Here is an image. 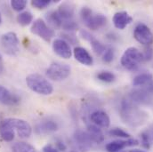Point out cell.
<instances>
[{
  "label": "cell",
  "mask_w": 153,
  "mask_h": 152,
  "mask_svg": "<svg viewBox=\"0 0 153 152\" xmlns=\"http://www.w3.org/2000/svg\"><path fill=\"white\" fill-rule=\"evenodd\" d=\"M119 113L124 123L134 127L142 125L148 118L147 113L140 110L138 106L128 98L121 102Z\"/></svg>",
  "instance_id": "6da1fadb"
},
{
  "label": "cell",
  "mask_w": 153,
  "mask_h": 152,
  "mask_svg": "<svg viewBox=\"0 0 153 152\" xmlns=\"http://www.w3.org/2000/svg\"><path fill=\"white\" fill-rule=\"evenodd\" d=\"M26 83L31 91L41 95H50L53 91V85L40 74L29 75L26 77Z\"/></svg>",
  "instance_id": "7a4b0ae2"
},
{
  "label": "cell",
  "mask_w": 153,
  "mask_h": 152,
  "mask_svg": "<svg viewBox=\"0 0 153 152\" xmlns=\"http://www.w3.org/2000/svg\"><path fill=\"white\" fill-rule=\"evenodd\" d=\"M120 62L121 65L125 69L128 70H134L143 62V54L137 48L129 47L124 52Z\"/></svg>",
  "instance_id": "3957f363"
},
{
  "label": "cell",
  "mask_w": 153,
  "mask_h": 152,
  "mask_svg": "<svg viewBox=\"0 0 153 152\" xmlns=\"http://www.w3.org/2000/svg\"><path fill=\"white\" fill-rule=\"evenodd\" d=\"M71 71V66L62 62H53L46 70V76L53 81H62L70 76Z\"/></svg>",
  "instance_id": "277c9868"
},
{
  "label": "cell",
  "mask_w": 153,
  "mask_h": 152,
  "mask_svg": "<svg viewBox=\"0 0 153 152\" xmlns=\"http://www.w3.org/2000/svg\"><path fill=\"white\" fill-rule=\"evenodd\" d=\"M1 45L3 50L8 55H16L20 52V44L17 35L14 32H7L1 38Z\"/></svg>",
  "instance_id": "5b68a950"
},
{
  "label": "cell",
  "mask_w": 153,
  "mask_h": 152,
  "mask_svg": "<svg viewBox=\"0 0 153 152\" xmlns=\"http://www.w3.org/2000/svg\"><path fill=\"white\" fill-rule=\"evenodd\" d=\"M31 33L34 35H37L39 38H41L43 40L46 42H50L53 37L54 36V31L52 28H50L43 20L37 19L30 28Z\"/></svg>",
  "instance_id": "8992f818"
},
{
  "label": "cell",
  "mask_w": 153,
  "mask_h": 152,
  "mask_svg": "<svg viewBox=\"0 0 153 152\" xmlns=\"http://www.w3.org/2000/svg\"><path fill=\"white\" fill-rule=\"evenodd\" d=\"M128 99L135 103L136 105L144 104L148 105L152 103L153 101V94L151 93L145 87H142L139 89H134L130 92L128 95Z\"/></svg>",
  "instance_id": "52a82bcc"
},
{
  "label": "cell",
  "mask_w": 153,
  "mask_h": 152,
  "mask_svg": "<svg viewBox=\"0 0 153 152\" xmlns=\"http://www.w3.org/2000/svg\"><path fill=\"white\" fill-rule=\"evenodd\" d=\"M134 38L140 44L144 45H151L153 43V34L149 27L143 23L136 25L134 30Z\"/></svg>",
  "instance_id": "ba28073f"
},
{
  "label": "cell",
  "mask_w": 153,
  "mask_h": 152,
  "mask_svg": "<svg viewBox=\"0 0 153 152\" xmlns=\"http://www.w3.org/2000/svg\"><path fill=\"white\" fill-rule=\"evenodd\" d=\"M74 142L77 149L81 152H87L93 147V141L86 132L82 130H76L74 133Z\"/></svg>",
  "instance_id": "9c48e42d"
},
{
  "label": "cell",
  "mask_w": 153,
  "mask_h": 152,
  "mask_svg": "<svg viewBox=\"0 0 153 152\" xmlns=\"http://www.w3.org/2000/svg\"><path fill=\"white\" fill-rule=\"evenodd\" d=\"M11 123L14 131L17 132V134L20 138L26 139L29 138L32 133V127L29 122L20 118H11Z\"/></svg>",
  "instance_id": "30bf717a"
},
{
  "label": "cell",
  "mask_w": 153,
  "mask_h": 152,
  "mask_svg": "<svg viewBox=\"0 0 153 152\" xmlns=\"http://www.w3.org/2000/svg\"><path fill=\"white\" fill-rule=\"evenodd\" d=\"M53 49L57 55L63 59H70L72 55L70 44L62 38H57L53 41Z\"/></svg>",
  "instance_id": "8fae6325"
},
{
  "label": "cell",
  "mask_w": 153,
  "mask_h": 152,
  "mask_svg": "<svg viewBox=\"0 0 153 152\" xmlns=\"http://www.w3.org/2000/svg\"><path fill=\"white\" fill-rule=\"evenodd\" d=\"M85 26L91 30H97L102 27H104L107 23V18L102 13H97V14H92L88 20H86L85 22Z\"/></svg>",
  "instance_id": "7c38bea8"
},
{
  "label": "cell",
  "mask_w": 153,
  "mask_h": 152,
  "mask_svg": "<svg viewBox=\"0 0 153 152\" xmlns=\"http://www.w3.org/2000/svg\"><path fill=\"white\" fill-rule=\"evenodd\" d=\"M139 144V142L136 139H128L126 141H114L106 145V151L108 152H118L122 151L123 149L126 147H132L136 146Z\"/></svg>",
  "instance_id": "4fadbf2b"
},
{
  "label": "cell",
  "mask_w": 153,
  "mask_h": 152,
  "mask_svg": "<svg viewBox=\"0 0 153 152\" xmlns=\"http://www.w3.org/2000/svg\"><path fill=\"white\" fill-rule=\"evenodd\" d=\"M20 102V98L11 93L7 88L0 85V103L6 106H13Z\"/></svg>",
  "instance_id": "5bb4252c"
},
{
  "label": "cell",
  "mask_w": 153,
  "mask_h": 152,
  "mask_svg": "<svg viewBox=\"0 0 153 152\" xmlns=\"http://www.w3.org/2000/svg\"><path fill=\"white\" fill-rule=\"evenodd\" d=\"M57 13L59 14V16L61 17L62 22H67V21H71L74 20V14H75V6L73 4L66 2V3H62L58 10Z\"/></svg>",
  "instance_id": "9a60e30c"
},
{
  "label": "cell",
  "mask_w": 153,
  "mask_h": 152,
  "mask_svg": "<svg viewBox=\"0 0 153 152\" xmlns=\"http://www.w3.org/2000/svg\"><path fill=\"white\" fill-rule=\"evenodd\" d=\"M59 129V125L53 119H45L40 122L36 127L38 134H48L56 132Z\"/></svg>",
  "instance_id": "2e32d148"
},
{
  "label": "cell",
  "mask_w": 153,
  "mask_h": 152,
  "mask_svg": "<svg viewBox=\"0 0 153 152\" xmlns=\"http://www.w3.org/2000/svg\"><path fill=\"white\" fill-rule=\"evenodd\" d=\"M113 24L118 30H124L127 25L133 22V18L126 11H121L116 13L113 16Z\"/></svg>",
  "instance_id": "e0dca14e"
},
{
  "label": "cell",
  "mask_w": 153,
  "mask_h": 152,
  "mask_svg": "<svg viewBox=\"0 0 153 152\" xmlns=\"http://www.w3.org/2000/svg\"><path fill=\"white\" fill-rule=\"evenodd\" d=\"M0 135L5 142H12L14 139V129L11 123V118H6L1 122Z\"/></svg>",
  "instance_id": "ac0fdd59"
},
{
  "label": "cell",
  "mask_w": 153,
  "mask_h": 152,
  "mask_svg": "<svg viewBox=\"0 0 153 152\" xmlns=\"http://www.w3.org/2000/svg\"><path fill=\"white\" fill-rule=\"evenodd\" d=\"M90 118L94 125H97L98 127H103L107 128L110 126L111 124V119L108 114L102 110H96L94 111L90 115Z\"/></svg>",
  "instance_id": "d6986e66"
},
{
  "label": "cell",
  "mask_w": 153,
  "mask_h": 152,
  "mask_svg": "<svg viewBox=\"0 0 153 152\" xmlns=\"http://www.w3.org/2000/svg\"><path fill=\"white\" fill-rule=\"evenodd\" d=\"M74 53V57L78 62H80L83 65L85 66H92L94 60L93 57L91 56V54L88 53V51L83 47L77 46L74 49L73 51Z\"/></svg>",
  "instance_id": "ffe728a7"
},
{
  "label": "cell",
  "mask_w": 153,
  "mask_h": 152,
  "mask_svg": "<svg viewBox=\"0 0 153 152\" xmlns=\"http://www.w3.org/2000/svg\"><path fill=\"white\" fill-rule=\"evenodd\" d=\"M91 140L95 143H102L104 141V135L102 130L95 125H88L87 132Z\"/></svg>",
  "instance_id": "44dd1931"
},
{
  "label": "cell",
  "mask_w": 153,
  "mask_h": 152,
  "mask_svg": "<svg viewBox=\"0 0 153 152\" xmlns=\"http://www.w3.org/2000/svg\"><path fill=\"white\" fill-rule=\"evenodd\" d=\"M153 81V76L152 73H142L134 77L133 85L135 87H145Z\"/></svg>",
  "instance_id": "7402d4cb"
},
{
  "label": "cell",
  "mask_w": 153,
  "mask_h": 152,
  "mask_svg": "<svg viewBox=\"0 0 153 152\" xmlns=\"http://www.w3.org/2000/svg\"><path fill=\"white\" fill-rule=\"evenodd\" d=\"M46 20L49 22V24L53 28H62V21L59 16L57 11H52L49 13H47Z\"/></svg>",
  "instance_id": "603a6c76"
},
{
  "label": "cell",
  "mask_w": 153,
  "mask_h": 152,
  "mask_svg": "<svg viewBox=\"0 0 153 152\" xmlns=\"http://www.w3.org/2000/svg\"><path fill=\"white\" fill-rule=\"evenodd\" d=\"M13 152H37V151L32 145L24 142H19L13 144Z\"/></svg>",
  "instance_id": "cb8c5ba5"
},
{
  "label": "cell",
  "mask_w": 153,
  "mask_h": 152,
  "mask_svg": "<svg viewBox=\"0 0 153 152\" xmlns=\"http://www.w3.org/2000/svg\"><path fill=\"white\" fill-rule=\"evenodd\" d=\"M33 21V15L30 12H22L17 16V22L22 26H28Z\"/></svg>",
  "instance_id": "d4e9b609"
},
{
  "label": "cell",
  "mask_w": 153,
  "mask_h": 152,
  "mask_svg": "<svg viewBox=\"0 0 153 152\" xmlns=\"http://www.w3.org/2000/svg\"><path fill=\"white\" fill-rule=\"evenodd\" d=\"M90 43H91V45H92L93 50L94 51V53H95L97 55H102V54L105 52V50H106V48H107L102 43H101L99 40H97L95 38H93V39L90 41Z\"/></svg>",
  "instance_id": "484cf974"
},
{
  "label": "cell",
  "mask_w": 153,
  "mask_h": 152,
  "mask_svg": "<svg viewBox=\"0 0 153 152\" xmlns=\"http://www.w3.org/2000/svg\"><path fill=\"white\" fill-rule=\"evenodd\" d=\"M97 78L105 83H112L116 79V76L111 71H102L97 75Z\"/></svg>",
  "instance_id": "4316f807"
},
{
  "label": "cell",
  "mask_w": 153,
  "mask_h": 152,
  "mask_svg": "<svg viewBox=\"0 0 153 152\" xmlns=\"http://www.w3.org/2000/svg\"><path fill=\"white\" fill-rule=\"evenodd\" d=\"M110 135L114 136V137H119V138H130V134L126 132H125L124 130L120 129V128H113L111 130H110L109 132Z\"/></svg>",
  "instance_id": "83f0119b"
},
{
  "label": "cell",
  "mask_w": 153,
  "mask_h": 152,
  "mask_svg": "<svg viewBox=\"0 0 153 152\" xmlns=\"http://www.w3.org/2000/svg\"><path fill=\"white\" fill-rule=\"evenodd\" d=\"M27 5V1L25 0H13L11 1V6L14 11H22Z\"/></svg>",
  "instance_id": "f1b7e54d"
},
{
  "label": "cell",
  "mask_w": 153,
  "mask_h": 152,
  "mask_svg": "<svg viewBox=\"0 0 153 152\" xmlns=\"http://www.w3.org/2000/svg\"><path fill=\"white\" fill-rule=\"evenodd\" d=\"M62 28L66 30L67 32H70L71 33L72 31L76 30L77 29V23L74 20H71V21H67V22H62Z\"/></svg>",
  "instance_id": "f546056e"
},
{
  "label": "cell",
  "mask_w": 153,
  "mask_h": 152,
  "mask_svg": "<svg viewBox=\"0 0 153 152\" xmlns=\"http://www.w3.org/2000/svg\"><path fill=\"white\" fill-rule=\"evenodd\" d=\"M114 59V50L111 47L106 48L105 52L102 53V61L106 63H110Z\"/></svg>",
  "instance_id": "4dcf8cb0"
},
{
  "label": "cell",
  "mask_w": 153,
  "mask_h": 152,
  "mask_svg": "<svg viewBox=\"0 0 153 152\" xmlns=\"http://www.w3.org/2000/svg\"><path fill=\"white\" fill-rule=\"evenodd\" d=\"M141 138H142V143L143 145V147L145 149H150L151 148V144H152V139L150 134L148 133V132L143 133L141 134Z\"/></svg>",
  "instance_id": "1f68e13d"
},
{
  "label": "cell",
  "mask_w": 153,
  "mask_h": 152,
  "mask_svg": "<svg viewBox=\"0 0 153 152\" xmlns=\"http://www.w3.org/2000/svg\"><path fill=\"white\" fill-rule=\"evenodd\" d=\"M50 4H51L50 0H33L31 2V4L38 9H44L46 6H48Z\"/></svg>",
  "instance_id": "d6a6232c"
},
{
  "label": "cell",
  "mask_w": 153,
  "mask_h": 152,
  "mask_svg": "<svg viewBox=\"0 0 153 152\" xmlns=\"http://www.w3.org/2000/svg\"><path fill=\"white\" fill-rule=\"evenodd\" d=\"M62 39H63V40H65L68 44H69V42L71 43V44H75L76 43L78 42V40H77V38L76 37H75L74 35H72L71 33H70V32H67V33H62Z\"/></svg>",
  "instance_id": "836d02e7"
},
{
  "label": "cell",
  "mask_w": 153,
  "mask_h": 152,
  "mask_svg": "<svg viewBox=\"0 0 153 152\" xmlns=\"http://www.w3.org/2000/svg\"><path fill=\"white\" fill-rule=\"evenodd\" d=\"M142 54H143V61L144 62L151 61L153 57V49L151 47H147L145 48L144 52L142 53Z\"/></svg>",
  "instance_id": "e575fe53"
},
{
  "label": "cell",
  "mask_w": 153,
  "mask_h": 152,
  "mask_svg": "<svg viewBox=\"0 0 153 152\" xmlns=\"http://www.w3.org/2000/svg\"><path fill=\"white\" fill-rule=\"evenodd\" d=\"M79 34H80V36L84 38L85 40L89 41V42H90L93 38H94L93 35H91L90 32H88V31H86V30H81L79 31Z\"/></svg>",
  "instance_id": "d590c367"
},
{
  "label": "cell",
  "mask_w": 153,
  "mask_h": 152,
  "mask_svg": "<svg viewBox=\"0 0 153 152\" xmlns=\"http://www.w3.org/2000/svg\"><path fill=\"white\" fill-rule=\"evenodd\" d=\"M43 152H59V151L51 144H46L43 148Z\"/></svg>",
  "instance_id": "8d00e7d4"
},
{
  "label": "cell",
  "mask_w": 153,
  "mask_h": 152,
  "mask_svg": "<svg viewBox=\"0 0 153 152\" xmlns=\"http://www.w3.org/2000/svg\"><path fill=\"white\" fill-rule=\"evenodd\" d=\"M56 149L60 151H64L67 148H66V145L63 143L62 141H57L56 142Z\"/></svg>",
  "instance_id": "74e56055"
},
{
  "label": "cell",
  "mask_w": 153,
  "mask_h": 152,
  "mask_svg": "<svg viewBox=\"0 0 153 152\" xmlns=\"http://www.w3.org/2000/svg\"><path fill=\"white\" fill-rule=\"evenodd\" d=\"M145 88H146L151 93H152L153 94V81L150 84V85H148L147 86H145Z\"/></svg>",
  "instance_id": "f35d334b"
},
{
  "label": "cell",
  "mask_w": 153,
  "mask_h": 152,
  "mask_svg": "<svg viewBox=\"0 0 153 152\" xmlns=\"http://www.w3.org/2000/svg\"><path fill=\"white\" fill-rule=\"evenodd\" d=\"M4 70V62H3V58H2V55L0 54V75L2 74Z\"/></svg>",
  "instance_id": "ab89813d"
},
{
  "label": "cell",
  "mask_w": 153,
  "mask_h": 152,
  "mask_svg": "<svg viewBox=\"0 0 153 152\" xmlns=\"http://www.w3.org/2000/svg\"><path fill=\"white\" fill-rule=\"evenodd\" d=\"M124 152H145L143 151H141V150H130V151H127Z\"/></svg>",
  "instance_id": "60d3db41"
},
{
  "label": "cell",
  "mask_w": 153,
  "mask_h": 152,
  "mask_svg": "<svg viewBox=\"0 0 153 152\" xmlns=\"http://www.w3.org/2000/svg\"><path fill=\"white\" fill-rule=\"evenodd\" d=\"M2 22V17H1V14H0V23Z\"/></svg>",
  "instance_id": "b9f144b4"
},
{
  "label": "cell",
  "mask_w": 153,
  "mask_h": 152,
  "mask_svg": "<svg viewBox=\"0 0 153 152\" xmlns=\"http://www.w3.org/2000/svg\"><path fill=\"white\" fill-rule=\"evenodd\" d=\"M71 152H76V151H71Z\"/></svg>",
  "instance_id": "7bdbcfd3"
}]
</instances>
